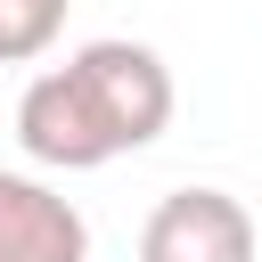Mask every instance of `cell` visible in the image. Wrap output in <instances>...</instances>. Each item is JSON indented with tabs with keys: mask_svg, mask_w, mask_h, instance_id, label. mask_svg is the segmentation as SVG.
<instances>
[{
	"mask_svg": "<svg viewBox=\"0 0 262 262\" xmlns=\"http://www.w3.org/2000/svg\"><path fill=\"white\" fill-rule=\"evenodd\" d=\"M172 131V66L147 41H82L66 66L33 74L16 98V147L41 172H98Z\"/></svg>",
	"mask_w": 262,
	"mask_h": 262,
	"instance_id": "cell-1",
	"label": "cell"
},
{
	"mask_svg": "<svg viewBox=\"0 0 262 262\" xmlns=\"http://www.w3.org/2000/svg\"><path fill=\"white\" fill-rule=\"evenodd\" d=\"M139 262H254V213L229 188H172L139 221Z\"/></svg>",
	"mask_w": 262,
	"mask_h": 262,
	"instance_id": "cell-2",
	"label": "cell"
},
{
	"mask_svg": "<svg viewBox=\"0 0 262 262\" xmlns=\"http://www.w3.org/2000/svg\"><path fill=\"white\" fill-rule=\"evenodd\" d=\"M0 262H90V221L33 172H0Z\"/></svg>",
	"mask_w": 262,
	"mask_h": 262,
	"instance_id": "cell-3",
	"label": "cell"
},
{
	"mask_svg": "<svg viewBox=\"0 0 262 262\" xmlns=\"http://www.w3.org/2000/svg\"><path fill=\"white\" fill-rule=\"evenodd\" d=\"M66 33V0H0V66L49 57Z\"/></svg>",
	"mask_w": 262,
	"mask_h": 262,
	"instance_id": "cell-4",
	"label": "cell"
}]
</instances>
